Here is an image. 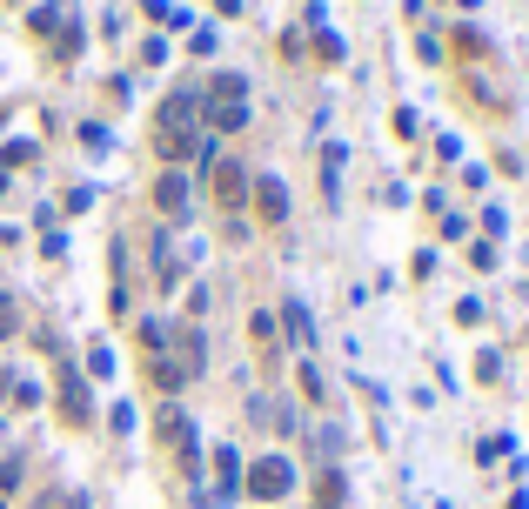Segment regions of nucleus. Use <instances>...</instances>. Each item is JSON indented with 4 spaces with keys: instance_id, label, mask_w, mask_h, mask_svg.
<instances>
[{
    "instance_id": "nucleus-1",
    "label": "nucleus",
    "mask_w": 529,
    "mask_h": 509,
    "mask_svg": "<svg viewBox=\"0 0 529 509\" xmlns=\"http://www.w3.org/2000/svg\"><path fill=\"white\" fill-rule=\"evenodd\" d=\"M201 141H195V94H175L168 108L155 114V155L161 161H188Z\"/></svg>"
},
{
    "instance_id": "nucleus-2",
    "label": "nucleus",
    "mask_w": 529,
    "mask_h": 509,
    "mask_svg": "<svg viewBox=\"0 0 529 509\" xmlns=\"http://www.w3.org/2000/svg\"><path fill=\"white\" fill-rule=\"evenodd\" d=\"M208 121H215L221 134H235L248 121V81L242 74H215V81H208Z\"/></svg>"
},
{
    "instance_id": "nucleus-3",
    "label": "nucleus",
    "mask_w": 529,
    "mask_h": 509,
    "mask_svg": "<svg viewBox=\"0 0 529 509\" xmlns=\"http://www.w3.org/2000/svg\"><path fill=\"white\" fill-rule=\"evenodd\" d=\"M288 489H295V469L282 456H262V463L248 469V496H262V503H282Z\"/></svg>"
},
{
    "instance_id": "nucleus-4",
    "label": "nucleus",
    "mask_w": 529,
    "mask_h": 509,
    "mask_svg": "<svg viewBox=\"0 0 529 509\" xmlns=\"http://www.w3.org/2000/svg\"><path fill=\"white\" fill-rule=\"evenodd\" d=\"M255 215H262L268 228H275V222H288V188H282L275 175H262V181H255Z\"/></svg>"
},
{
    "instance_id": "nucleus-5",
    "label": "nucleus",
    "mask_w": 529,
    "mask_h": 509,
    "mask_svg": "<svg viewBox=\"0 0 529 509\" xmlns=\"http://www.w3.org/2000/svg\"><path fill=\"white\" fill-rule=\"evenodd\" d=\"M242 195H248V175H242V161H215V201H221V208H235Z\"/></svg>"
},
{
    "instance_id": "nucleus-6",
    "label": "nucleus",
    "mask_w": 529,
    "mask_h": 509,
    "mask_svg": "<svg viewBox=\"0 0 529 509\" xmlns=\"http://www.w3.org/2000/svg\"><path fill=\"white\" fill-rule=\"evenodd\" d=\"M61 416H67V422H88V382L74 376V369L61 376Z\"/></svg>"
},
{
    "instance_id": "nucleus-7",
    "label": "nucleus",
    "mask_w": 529,
    "mask_h": 509,
    "mask_svg": "<svg viewBox=\"0 0 529 509\" xmlns=\"http://www.w3.org/2000/svg\"><path fill=\"white\" fill-rule=\"evenodd\" d=\"M155 201H161V215H181V208H188V181H181V175H161L155 181Z\"/></svg>"
},
{
    "instance_id": "nucleus-8",
    "label": "nucleus",
    "mask_w": 529,
    "mask_h": 509,
    "mask_svg": "<svg viewBox=\"0 0 529 509\" xmlns=\"http://www.w3.org/2000/svg\"><path fill=\"white\" fill-rule=\"evenodd\" d=\"M282 322H288L282 335H295V342H315V329H309V309H302V302H288V309H282Z\"/></svg>"
},
{
    "instance_id": "nucleus-9",
    "label": "nucleus",
    "mask_w": 529,
    "mask_h": 509,
    "mask_svg": "<svg viewBox=\"0 0 529 509\" xmlns=\"http://www.w3.org/2000/svg\"><path fill=\"white\" fill-rule=\"evenodd\" d=\"M248 329H255V342H262V349H282V329H275V315L255 309V322H248Z\"/></svg>"
},
{
    "instance_id": "nucleus-10",
    "label": "nucleus",
    "mask_w": 529,
    "mask_h": 509,
    "mask_svg": "<svg viewBox=\"0 0 529 509\" xmlns=\"http://www.w3.org/2000/svg\"><path fill=\"white\" fill-rule=\"evenodd\" d=\"M215 469H221V489H215V503H221V496H235V456L221 449V456H215Z\"/></svg>"
},
{
    "instance_id": "nucleus-11",
    "label": "nucleus",
    "mask_w": 529,
    "mask_h": 509,
    "mask_svg": "<svg viewBox=\"0 0 529 509\" xmlns=\"http://www.w3.org/2000/svg\"><path fill=\"white\" fill-rule=\"evenodd\" d=\"M0 322H7V302H0Z\"/></svg>"
}]
</instances>
